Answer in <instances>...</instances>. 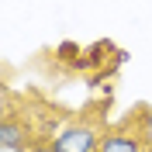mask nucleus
I'll use <instances>...</instances> for the list:
<instances>
[{
  "label": "nucleus",
  "instance_id": "1",
  "mask_svg": "<svg viewBox=\"0 0 152 152\" xmlns=\"http://www.w3.org/2000/svg\"><path fill=\"white\" fill-rule=\"evenodd\" d=\"M152 142H149V124H135V114L128 121L107 128L104 138H100V149L97 152H149Z\"/></svg>",
  "mask_w": 152,
  "mask_h": 152
},
{
  "label": "nucleus",
  "instance_id": "2",
  "mask_svg": "<svg viewBox=\"0 0 152 152\" xmlns=\"http://www.w3.org/2000/svg\"><path fill=\"white\" fill-rule=\"evenodd\" d=\"M100 138H104V132L94 121H73L52 135V149L56 152H97Z\"/></svg>",
  "mask_w": 152,
  "mask_h": 152
},
{
  "label": "nucleus",
  "instance_id": "3",
  "mask_svg": "<svg viewBox=\"0 0 152 152\" xmlns=\"http://www.w3.org/2000/svg\"><path fill=\"white\" fill-rule=\"evenodd\" d=\"M0 145L7 152H28L35 145V135H31V128L24 121H18L14 114H7L4 124H0Z\"/></svg>",
  "mask_w": 152,
  "mask_h": 152
},
{
  "label": "nucleus",
  "instance_id": "4",
  "mask_svg": "<svg viewBox=\"0 0 152 152\" xmlns=\"http://www.w3.org/2000/svg\"><path fill=\"white\" fill-rule=\"evenodd\" d=\"M28 152H56V149H52V142H38V145H31Z\"/></svg>",
  "mask_w": 152,
  "mask_h": 152
},
{
  "label": "nucleus",
  "instance_id": "5",
  "mask_svg": "<svg viewBox=\"0 0 152 152\" xmlns=\"http://www.w3.org/2000/svg\"><path fill=\"white\" fill-rule=\"evenodd\" d=\"M149 152H152V149H149Z\"/></svg>",
  "mask_w": 152,
  "mask_h": 152
}]
</instances>
